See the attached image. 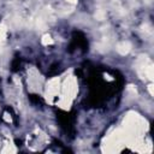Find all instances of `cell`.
<instances>
[{
	"instance_id": "cell-1",
	"label": "cell",
	"mask_w": 154,
	"mask_h": 154,
	"mask_svg": "<svg viewBox=\"0 0 154 154\" xmlns=\"http://www.w3.org/2000/svg\"><path fill=\"white\" fill-rule=\"evenodd\" d=\"M76 93H77V83H76V79L73 77H69L65 81V83H64V85L61 88V95H60V101H59L60 106L67 108L70 106L72 99L75 97Z\"/></svg>"
},
{
	"instance_id": "cell-2",
	"label": "cell",
	"mask_w": 154,
	"mask_h": 154,
	"mask_svg": "<svg viewBox=\"0 0 154 154\" xmlns=\"http://www.w3.org/2000/svg\"><path fill=\"white\" fill-rule=\"evenodd\" d=\"M135 67H136L138 76L142 79L148 78V79L153 81V64L147 55H140L136 60Z\"/></svg>"
},
{
	"instance_id": "cell-3",
	"label": "cell",
	"mask_w": 154,
	"mask_h": 154,
	"mask_svg": "<svg viewBox=\"0 0 154 154\" xmlns=\"http://www.w3.org/2000/svg\"><path fill=\"white\" fill-rule=\"evenodd\" d=\"M60 90V85H59V78H52L48 83H47V87H46V97L49 102H52L53 97H55L58 95Z\"/></svg>"
},
{
	"instance_id": "cell-4",
	"label": "cell",
	"mask_w": 154,
	"mask_h": 154,
	"mask_svg": "<svg viewBox=\"0 0 154 154\" xmlns=\"http://www.w3.org/2000/svg\"><path fill=\"white\" fill-rule=\"evenodd\" d=\"M116 49H117V52H118L119 54L125 55V54H128V53L131 51V45H130V42H128V41H122V42H119V43L116 46Z\"/></svg>"
},
{
	"instance_id": "cell-5",
	"label": "cell",
	"mask_w": 154,
	"mask_h": 154,
	"mask_svg": "<svg viewBox=\"0 0 154 154\" xmlns=\"http://www.w3.org/2000/svg\"><path fill=\"white\" fill-rule=\"evenodd\" d=\"M6 34H7V29L4 24H0V42H2L6 37Z\"/></svg>"
},
{
	"instance_id": "cell-6",
	"label": "cell",
	"mask_w": 154,
	"mask_h": 154,
	"mask_svg": "<svg viewBox=\"0 0 154 154\" xmlns=\"http://www.w3.org/2000/svg\"><path fill=\"white\" fill-rule=\"evenodd\" d=\"M105 17H106V13H105L103 10H97V11H96L95 18H96L97 20H102V19H105Z\"/></svg>"
},
{
	"instance_id": "cell-7",
	"label": "cell",
	"mask_w": 154,
	"mask_h": 154,
	"mask_svg": "<svg viewBox=\"0 0 154 154\" xmlns=\"http://www.w3.org/2000/svg\"><path fill=\"white\" fill-rule=\"evenodd\" d=\"M42 43L43 45H51V43H53V40H52V37L49 36V35H45L43 37H42Z\"/></svg>"
},
{
	"instance_id": "cell-8",
	"label": "cell",
	"mask_w": 154,
	"mask_h": 154,
	"mask_svg": "<svg viewBox=\"0 0 154 154\" xmlns=\"http://www.w3.org/2000/svg\"><path fill=\"white\" fill-rule=\"evenodd\" d=\"M67 1H69V2H72V4H75L77 0H67Z\"/></svg>"
}]
</instances>
